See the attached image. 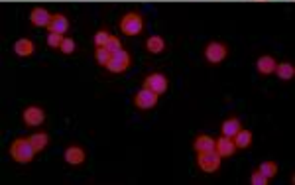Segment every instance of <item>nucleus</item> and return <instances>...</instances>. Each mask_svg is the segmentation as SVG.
Instances as JSON below:
<instances>
[{"mask_svg":"<svg viewBox=\"0 0 295 185\" xmlns=\"http://www.w3.org/2000/svg\"><path fill=\"white\" fill-rule=\"evenodd\" d=\"M10 154H12V158L18 163H30L34 159V156H36V148L30 142V138L28 140H16L12 144V148H10Z\"/></svg>","mask_w":295,"mask_h":185,"instance_id":"nucleus-1","label":"nucleus"},{"mask_svg":"<svg viewBox=\"0 0 295 185\" xmlns=\"http://www.w3.org/2000/svg\"><path fill=\"white\" fill-rule=\"evenodd\" d=\"M142 28H144V20H142V16H138V14H126L124 18H122V22H120V30L126 34V36H138L140 32H142Z\"/></svg>","mask_w":295,"mask_h":185,"instance_id":"nucleus-2","label":"nucleus"},{"mask_svg":"<svg viewBox=\"0 0 295 185\" xmlns=\"http://www.w3.org/2000/svg\"><path fill=\"white\" fill-rule=\"evenodd\" d=\"M128 65H130V55H128V52L118 50V52L112 53V59L108 61L106 69H108L110 73H122V71L128 69Z\"/></svg>","mask_w":295,"mask_h":185,"instance_id":"nucleus-3","label":"nucleus"},{"mask_svg":"<svg viewBox=\"0 0 295 185\" xmlns=\"http://www.w3.org/2000/svg\"><path fill=\"white\" fill-rule=\"evenodd\" d=\"M199 167L205 173H213L221 167V156L217 152H199Z\"/></svg>","mask_w":295,"mask_h":185,"instance_id":"nucleus-4","label":"nucleus"},{"mask_svg":"<svg viewBox=\"0 0 295 185\" xmlns=\"http://www.w3.org/2000/svg\"><path fill=\"white\" fill-rule=\"evenodd\" d=\"M156 103H158V93H154L152 89H148V87H144L136 95V106H140L144 110H150L152 106H156Z\"/></svg>","mask_w":295,"mask_h":185,"instance_id":"nucleus-5","label":"nucleus"},{"mask_svg":"<svg viewBox=\"0 0 295 185\" xmlns=\"http://www.w3.org/2000/svg\"><path fill=\"white\" fill-rule=\"evenodd\" d=\"M144 87L152 89V91L158 93V95H164V93L168 91V79H166L162 73H152V75H148V77H146Z\"/></svg>","mask_w":295,"mask_h":185,"instance_id":"nucleus-6","label":"nucleus"},{"mask_svg":"<svg viewBox=\"0 0 295 185\" xmlns=\"http://www.w3.org/2000/svg\"><path fill=\"white\" fill-rule=\"evenodd\" d=\"M205 57L209 63H221L226 57V46H222L219 42H211L205 50Z\"/></svg>","mask_w":295,"mask_h":185,"instance_id":"nucleus-7","label":"nucleus"},{"mask_svg":"<svg viewBox=\"0 0 295 185\" xmlns=\"http://www.w3.org/2000/svg\"><path fill=\"white\" fill-rule=\"evenodd\" d=\"M44 120H46V112L40 106H28L24 110V122L28 126H40L44 124Z\"/></svg>","mask_w":295,"mask_h":185,"instance_id":"nucleus-8","label":"nucleus"},{"mask_svg":"<svg viewBox=\"0 0 295 185\" xmlns=\"http://www.w3.org/2000/svg\"><path fill=\"white\" fill-rule=\"evenodd\" d=\"M234 150H236V144H234V140L228 138V136H222L221 140L215 142V152H217L221 158H230V156L234 154Z\"/></svg>","mask_w":295,"mask_h":185,"instance_id":"nucleus-9","label":"nucleus"},{"mask_svg":"<svg viewBox=\"0 0 295 185\" xmlns=\"http://www.w3.org/2000/svg\"><path fill=\"white\" fill-rule=\"evenodd\" d=\"M30 20H32V24H34V26L44 28V26H49V22H51V14H49L48 10H44V8H36V10L32 12Z\"/></svg>","mask_w":295,"mask_h":185,"instance_id":"nucleus-10","label":"nucleus"},{"mask_svg":"<svg viewBox=\"0 0 295 185\" xmlns=\"http://www.w3.org/2000/svg\"><path fill=\"white\" fill-rule=\"evenodd\" d=\"M49 32H55V34H65L69 30V20L61 14H55L51 16V22H49Z\"/></svg>","mask_w":295,"mask_h":185,"instance_id":"nucleus-11","label":"nucleus"},{"mask_svg":"<svg viewBox=\"0 0 295 185\" xmlns=\"http://www.w3.org/2000/svg\"><path fill=\"white\" fill-rule=\"evenodd\" d=\"M14 52H16V55H20V57H28V55L34 53V42L28 40V38H22V40H18V42L14 44Z\"/></svg>","mask_w":295,"mask_h":185,"instance_id":"nucleus-12","label":"nucleus"},{"mask_svg":"<svg viewBox=\"0 0 295 185\" xmlns=\"http://www.w3.org/2000/svg\"><path fill=\"white\" fill-rule=\"evenodd\" d=\"M65 161L71 163V165H81V163L85 161V152H83L81 148H77V146L67 148V152H65Z\"/></svg>","mask_w":295,"mask_h":185,"instance_id":"nucleus-13","label":"nucleus"},{"mask_svg":"<svg viewBox=\"0 0 295 185\" xmlns=\"http://www.w3.org/2000/svg\"><path fill=\"white\" fill-rule=\"evenodd\" d=\"M256 67H258V71H260V73L270 75V73H273V71H275V61H273V57H270V55H262V57L258 59Z\"/></svg>","mask_w":295,"mask_h":185,"instance_id":"nucleus-14","label":"nucleus"},{"mask_svg":"<svg viewBox=\"0 0 295 185\" xmlns=\"http://www.w3.org/2000/svg\"><path fill=\"white\" fill-rule=\"evenodd\" d=\"M215 142H217V140H213L211 136L203 134V136H199V138L195 140V150H197V152H215Z\"/></svg>","mask_w":295,"mask_h":185,"instance_id":"nucleus-15","label":"nucleus"},{"mask_svg":"<svg viewBox=\"0 0 295 185\" xmlns=\"http://www.w3.org/2000/svg\"><path fill=\"white\" fill-rule=\"evenodd\" d=\"M146 50L150 52V53H162V52L166 50V42H164V38H160V36H152V38H148V42H146Z\"/></svg>","mask_w":295,"mask_h":185,"instance_id":"nucleus-16","label":"nucleus"},{"mask_svg":"<svg viewBox=\"0 0 295 185\" xmlns=\"http://www.w3.org/2000/svg\"><path fill=\"white\" fill-rule=\"evenodd\" d=\"M240 128H242V124H240L238 118H228V120L222 122V136L232 138V136H236V132H238Z\"/></svg>","mask_w":295,"mask_h":185,"instance_id":"nucleus-17","label":"nucleus"},{"mask_svg":"<svg viewBox=\"0 0 295 185\" xmlns=\"http://www.w3.org/2000/svg\"><path fill=\"white\" fill-rule=\"evenodd\" d=\"M275 73H277V77L281 79V81H289V79H293V75H295V69H293V65L291 63H279V65H275Z\"/></svg>","mask_w":295,"mask_h":185,"instance_id":"nucleus-18","label":"nucleus"},{"mask_svg":"<svg viewBox=\"0 0 295 185\" xmlns=\"http://www.w3.org/2000/svg\"><path fill=\"white\" fill-rule=\"evenodd\" d=\"M236 140H234V144H236V148H248L250 146V142H252V134L248 132V130H238L236 132V136H234Z\"/></svg>","mask_w":295,"mask_h":185,"instance_id":"nucleus-19","label":"nucleus"},{"mask_svg":"<svg viewBox=\"0 0 295 185\" xmlns=\"http://www.w3.org/2000/svg\"><path fill=\"white\" fill-rule=\"evenodd\" d=\"M48 134H32L30 136V142L34 144V148H36V152H42L46 146H48Z\"/></svg>","mask_w":295,"mask_h":185,"instance_id":"nucleus-20","label":"nucleus"},{"mask_svg":"<svg viewBox=\"0 0 295 185\" xmlns=\"http://www.w3.org/2000/svg\"><path fill=\"white\" fill-rule=\"evenodd\" d=\"M264 177H268V179H271L275 173H277V165L273 163V161H264L262 165H260V169H258Z\"/></svg>","mask_w":295,"mask_h":185,"instance_id":"nucleus-21","label":"nucleus"},{"mask_svg":"<svg viewBox=\"0 0 295 185\" xmlns=\"http://www.w3.org/2000/svg\"><path fill=\"white\" fill-rule=\"evenodd\" d=\"M95 57H97V61L100 63V65H108V61L112 59V53L106 50V48H97V52H95Z\"/></svg>","mask_w":295,"mask_h":185,"instance_id":"nucleus-22","label":"nucleus"},{"mask_svg":"<svg viewBox=\"0 0 295 185\" xmlns=\"http://www.w3.org/2000/svg\"><path fill=\"white\" fill-rule=\"evenodd\" d=\"M61 42H63V34L49 32V36H48V46L49 48H61Z\"/></svg>","mask_w":295,"mask_h":185,"instance_id":"nucleus-23","label":"nucleus"},{"mask_svg":"<svg viewBox=\"0 0 295 185\" xmlns=\"http://www.w3.org/2000/svg\"><path fill=\"white\" fill-rule=\"evenodd\" d=\"M108 32H104V30H100V32H97V36H95V44H97V48H104L106 46V42H108Z\"/></svg>","mask_w":295,"mask_h":185,"instance_id":"nucleus-24","label":"nucleus"},{"mask_svg":"<svg viewBox=\"0 0 295 185\" xmlns=\"http://www.w3.org/2000/svg\"><path fill=\"white\" fill-rule=\"evenodd\" d=\"M104 48H106L110 53H114V52L122 50V46H120V40H118V38H112V36L108 38V42H106V46H104Z\"/></svg>","mask_w":295,"mask_h":185,"instance_id":"nucleus-25","label":"nucleus"},{"mask_svg":"<svg viewBox=\"0 0 295 185\" xmlns=\"http://www.w3.org/2000/svg\"><path fill=\"white\" fill-rule=\"evenodd\" d=\"M63 53H73L75 52V42L71 40V38H63V42H61V48H59Z\"/></svg>","mask_w":295,"mask_h":185,"instance_id":"nucleus-26","label":"nucleus"},{"mask_svg":"<svg viewBox=\"0 0 295 185\" xmlns=\"http://www.w3.org/2000/svg\"><path fill=\"white\" fill-rule=\"evenodd\" d=\"M252 183H254V185H266V183H268V177H264L260 171H256V173L252 175Z\"/></svg>","mask_w":295,"mask_h":185,"instance_id":"nucleus-27","label":"nucleus"},{"mask_svg":"<svg viewBox=\"0 0 295 185\" xmlns=\"http://www.w3.org/2000/svg\"><path fill=\"white\" fill-rule=\"evenodd\" d=\"M260 2H264V0H260Z\"/></svg>","mask_w":295,"mask_h":185,"instance_id":"nucleus-28","label":"nucleus"}]
</instances>
